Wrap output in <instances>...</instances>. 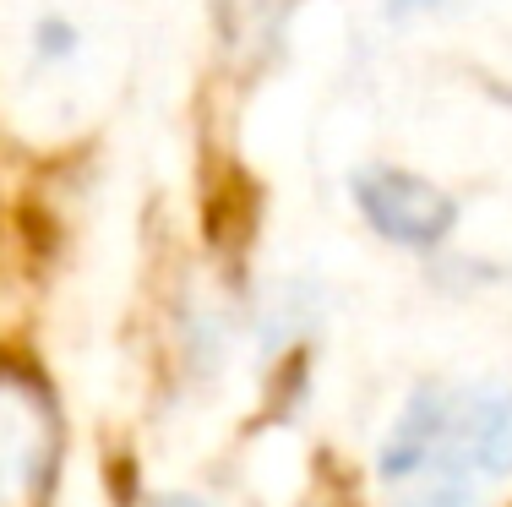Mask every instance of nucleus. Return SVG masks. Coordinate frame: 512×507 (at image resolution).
<instances>
[{
	"label": "nucleus",
	"instance_id": "nucleus-1",
	"mask_svg": "<svg viewBox=\"0 0 512 507\" xmlns=\"http://www.w3.org/2000/svg\"><path fill=\"white\" fill-rule=\"evenodd\" d=\"M507 475H512V388H502V382L447 388L431 480L480 486V480H507Z\"/></svg>",
	"mask_w": 512,
	"mask_h": 507
},
{
	"label": "nucleus",
	"instance_id": "nucleus-2",
	"mask_svg": "<svg viewBox=\"0 0 512 507\" xmlns=\"http://www.w3.org/2000/svg\"><path fill=\"white\" fill-rule=\"evenodd\" d=\"M355 208L365 213V224L382 240L404 251H431L453 235L458 224V202L447 197L442 186H431L425 175H409V169L393 164H371L355 175Z\"/></svg>",
	"mask_w": 512,
	"mask_h": 507
},
{
	"label": "nucleus",
	"instance_id": "nucleus-3",
	"mask_svg": "<svg viewBox=\"0 0 512 507\" xmlns=\"http://www.w3.org/2000/svg\"><path fill=\"white\" fill-rule=\"evenodd\" d=\"M55 464V420L28 377L0 366V507H39Z\"/></svg>",
	"mask_w": 512,
	"mask_h": 507
},
{
	"label": "nucleus",
	"instance_id": "nucleus-4",
	"mask_svg": "<svg viewBox=\"0 0 512 507\" xmlns=\"http://www.w3.org/2000/svg\"><path fill=\"white\" fill-rule=\"evenodd\" d=\"M442 415H447V382H425V388H414L404 415L393 420V431H387L382 453H376V475H382L387 486H409V480L431 475L436 437H442Z\"/></svg>",
	"mask_w": 512,
	"mask_h": 507
},
{
	"label": "nucleus",
	"instance_id": "nucleus-5",
	"mask_svg": "<svg viewBox=\"0 0 512 507\" xmlns=\"http://www.w3.org/2000/svg\"><path fill=\"white\" fill-rule=\"evenodd\" d=\"M28 55L39 66H71L82 55V22L66 11H39L28 28Z\"/></svg>",
	"mask_w": 512,
	"mask_h": 507
},
{
	"label": "nucleus",
	"instance_id": "nucleus-6",
	"mask_svg": "<svg viewBox=\"0 0 512 507\" xmlns=\"http://www.w3.org/2000/svg\"><path fill=\"white\" fill-rule=\"evenodd\" d=\"M398 507H474V486H463V480H431V486H420Z\"/></svg>",
	"mask_w": 512,
	"mask_h": 507
},
{
	"label": "nucleus",
	"instance_id": "nucleus-7",
	"mask_svg": "<svg viewBox=\"0 0 512 507\" xmlns=\"http://www.w3.org/2000/svg\"><path fill=\"white\" fill-rule=\"evenodd\" d=\"M387 6V17L393 22H404V17H425V11H442L447 0H382Z\"/></svg>",
	"mask_w": 512,
	"mask_h": 507
},
{
	"label": "nucleus",
	"instance_id": "nucleus-8",
	"mask_svg": "<svg viewBox=\"0 0 512 507\" xmlns=\"http://www.w3.org/2000/svg\"><path fill=\"white\" fill-rule=\"evenodd\" d=\"M158 507H202V502H191V497H164Z\"/></svg>",
	"mask_w": 512,
	"mask_h": 507
}]
</instances>
